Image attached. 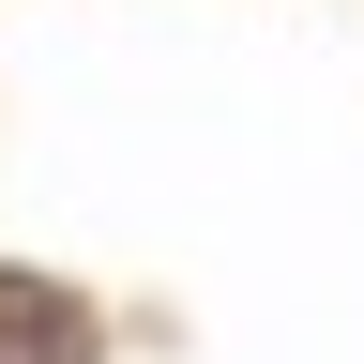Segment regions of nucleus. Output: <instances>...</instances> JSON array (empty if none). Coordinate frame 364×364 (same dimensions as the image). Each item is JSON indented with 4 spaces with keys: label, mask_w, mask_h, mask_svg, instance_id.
Listing matches in <instances>:
<instances>
[{
    "label": "nucleus",
    "mask_w": 364,
    "mask_h": 364,
    "mask_svg": "<svg viewBox=\"0 0 364 364\" xmlns=\"http://www.w3.org/2000/svg\"><path fill=\"white\" fill-rule=\"evenodd\" d=\"M0 364H107L91 289H61V273H31V258H0Z\"/></svg>",
    "instance_id": "obj_1"
}]
</instances>
